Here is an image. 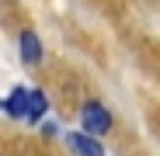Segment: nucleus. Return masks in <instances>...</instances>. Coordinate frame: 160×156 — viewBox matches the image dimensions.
<instances>
[{
  "label": "nucleus",
  "mask_w": 160,
  "mask_h": 156,
  "mask_svg": "<svg viewBox=\"0 0 160 156\" xmlns=\"http://www.w3.org/2000/svg\"><path fill=\"white\" fill-rule=\"evenodd\" d=\"M80 118H84V132H91L94 139L104 135V132L112 128V111L104 108L101 101H87V104H84V111H80Z\"/></svg>",
  "instance_id": "f257e3e1"
},
{
  "label": "nucleus",
  "mask_w": 160,
  "mask_h": 156,
  "mask_svg": "<svg viewBox=\"0 0 160 156\" xmlns=\"http://www.w3.org/2000/svg\"><path fill=\"white\" fill-rule=\"evenodd\" d=\"M66 146L77 156H104V146L91 135V132H66Z\"/></svg>",
  "instance_id": "f03ea898"
},
{
  "label": "nucleus",
  "mask_w": 160,
  "mask_h": 156,
  "mask_svg": "<svg viewBox=\"0 0 160 156\" xmlns=\"http://www.w3.org/2000/svg\"><path fill=\"white\" fill-rule=\"evenodd\" d=\"M18 52H21V59L28 63V66H38L42 63V42L35 31H21L18 35Z\"/></svg>",
  "instance_id": "7ed1b4c3"
},
{
  "label": "nucleus",
  "mask_w": 160,
  "mask_h": 156,
  "mask_svg": "<svg viewBox=\"0 0 160 156\" xmlns=\"http://www.w3.org/2000/svg\"><path fill=\"white\" fill-rule=\"evenodd\" d=\"M4 111H7L11 118H28V90H24V87H14V90L7 94V101H4Z\"/></svg>",
  "instance_id": "20e7f679"
},
{
  "label": "nucleus",
  "mask_w": 160,
  "mask_h": 156,
  "mask_svg": "<svg viewBox=\"0 0 160 156\" xmlns=\"http://www.w3.org/2000/svg\"><path fill=\"white\" fill-rule=\"evenodd\" d=\"M45 108H49L45 94H42V90H28V121H38V118L45 115Z\"/></svg>",
  "instance_id": "39448f33"
},
{
  "label": "nucleus",
  "mask_w": 160,
  "mask_h": 156,
  "mask_svg": "<svg viewBox=\"0 0 160 156\" xmlns=\"http://www.w3.org/2000/svg\"><path fill=\"white\" fill-rule=\"evenodd\" d=\"M0 108H4V101H0Z\"/></svg>",
  "instance_id": "423d86ee"
}]
</instances>
